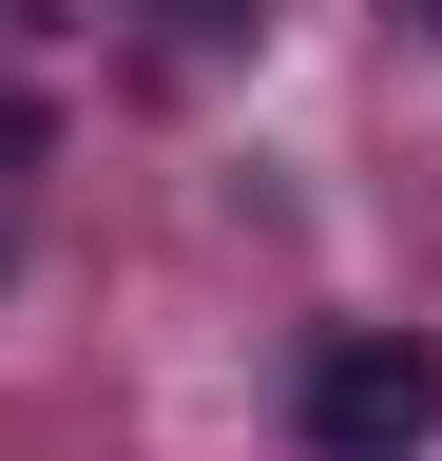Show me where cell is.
I'll return each instance as SVG.
<instances>
[{
    "mask_svg": "<svg viewBox=\"0 0 442 461\" xmlns=\"http://www.w3.org/2000/svg\"><path fill=\"white\" fill-rule=\"evenodd\" d=\"M308 442H327V461H423V442H442V346H423V327L308 346Z\"/></svg>",
    "mask_w": 442,
    "mask_h": 461,
    "instance_id": "6da1fadb",
    "label": "cell"
},
{
    "mask_svg": "<svg viewBox=\"0 0 442 461\" xmlns=\"http://www.w3.org/2000/svg\"><path fill=\"white\" fill-rule=\"evenodd\" d=\"M154 20H174V39H250L269 0H154Z\"/></svg>",
    "mask_w": 442,
    "mask_h": 461,
    "instance_id": "7a4b0ae2",
    "label": "cell"
}]
</instances>
